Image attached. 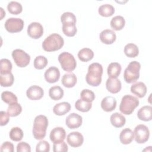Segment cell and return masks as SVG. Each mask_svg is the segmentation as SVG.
Instances as JSON below:
<instances>
[{
	"mask_svg": "<svg viewBox=\"0 0 152 152\" xmlns=\"http://www.w3.org/2000/svg\"><path fill=\"white\" fill-rule=\"evenodd\" d=\"M102 65L97 62L92 63L88 68V72L86 76V82L91 86H98L102 82Z\"/></svg>",
	"mask_w": 152,
	"mask_h": 152,
	"instance_id": "obj_1",
	"label": "cell"
},
{
	"mask_svg": "<svg viewBox=\"0 0 152 152\" xmlns=\"http://www.w3.org/2000/svg\"><path fill=\"white\" fill-rule=\"evenodd\" d=\"M48 126V119L45 115L37 116L34 120L33 135L35 139L42 140L46 136V129Z\"/></svg>",
	"mask_w": 152,
	"mask_h": 152,
	"instance_id": "obj_2",
	"label": "cell"
},
{
	"mask_svg": "<svg viewBox=\"0 0 152 152\" xmlns=\"http://www.w3.org/2000/svg\"><path fill=\"white\" fill-rule=\"evenodd\" d=\"M64 44L62 37L57 33H53L48 36L42 43L43 49L47 52L56 51L60 49Z\"/></svg>",
	"mask_w": 152,
	"mask_h": 152,
	"instance_id": "obj_3",
	"label": "cell"
},
{
	"mask_svg": "<svg viewBox=\"0 0 152 152\" xmlns=\"http://www.w3.org/2000/svg\"><path fill=\"white\" fill-rule=\"evenodd\" d=\"M139 105V100L135 96L126 94L122 97L119 105L120 111L126 115L131 114Z\"/></svg>",
	"mask_w": 152,
	"mask_h": 152,
	"instance_id": "obj_4",
	"label": "cell"
},
{
	"mask_svg": "<svg viewBox=\"0 0 152 152\" xmlns=\"http://www.w3.org/2000/svg\"><path fill=\"white\" fill-rule=\"evenodd\" d=\"M141 68L140 64L136 61L131 62L126 68L124 74V78L127 83L135 82L140 77V69Z\"/></svg>",
	"mask_w": 152,
	"mask_h": 152,
	"instance_id": "obj_5",
	"label": "cell"
},
{
	"mask_svg": "<svg viewBox=\"0 0 152 152\" xmlns=\"http://www.w3.org/2000/svg\"><path fill=\"white\" fill-rule=\"evenodd\" d=\"M58 61L61 68L65 71L71 72L75 69L77 65L74 56L70 53L63 52L58 56Z\"/></svg>",
	"mask_w": 152,
	"mask_h": 152,
	"instance_id": "obj_6",
	"label": "cell"
},
{
	"mask_svg": "<svg viewBox=\"0 0 152 152\" xmlns=\"http://www.w3.org/2000/svg\"><path fill=\"white\" fill-rule=\"evenodd\" d=\"M12 57L16 65L19 67H25L30 63V56L22 49L14 50L12 52Z\"/></svg>",
	"mask_w": 152,
	"mask_h": 152,
	"instance_id": "obj_7",
	"label": "cell"
},
{
	"mask_svg": "<svg viewBox=\"0 0 152 152\" xmlns=\"http://www.w3.org/2000/svg\"><path fill=\"white\" fill-rule=\"evenodd\" d=\"M134 135L135 140L139 144H143L147 142L149 138L150 131L147 126L143 124H140L135 126Z\"/></svg>",
	"mask_w": 152,
	"mask_h": 152,
	"instance_id": "obj_8",
	"label": "cell"
},
{
	"mask_svg": "<svg viewBox=\"0 0 152 152\" xmlns=\"http://www.w3.org/2000/svg\"><path fill=\"white\" fill-rule=\"evenodd\" d=\"M24 27V21L20 18H9L5 23V28L10 33L21 31Z\"/></svg>",
	"mask_w": 152,
	"mask_h": 152,
	"instance_id": "obj_9",
	"label": "cell"
},
{
	"mask_svg": "<svg viewBox=\"0 0 152 152\" xmlns=\"http://www.w3.org/2000/svg\"><path fill=\"white\" fill-rule=\"evenodd\" d=\"M27 34L33 39H39L43 34L42 25L38 22L31 23L27 27Z\"/></svg>",
	"mask_w": 152,
	"mask_h": 152,
	"instance_id": "obj_10",
	"label": "cell"
},
{
	"mask_svg": "<svg viewBox=\"0 0 152 152\" xmlns=\"http://www.w3.org/2000/svg\"><path fill=\"white\" fill-rule=\"evenodd\" d=\"M66 141L68 144L72 147H78L83 144L84 137L80 132L74 131L70 132L67 135Z\"/></svg>",
	"mask_w": 152,
	"mask_h": 152,
	"instance_id": "obj_11",
	"label": "cell"
},
{
	"mask_svg": "<svg viewBox=\"0 0 152 152\" xmlns=\"http://www.w3.org/2000/svg\"><path fill=\"white\" fill-rule=\"evenodd\" d=\"M66 132L62 127H55L52 129L50 133V140L53 144L60 143L65 140Z\"/></svg>",
	"mask_w": 152,
	"mask_h": 152,
	"instance_id": "obj_12",
	"label": "cell"
},
{
	"mask_svg": "<svg viewBox=\"0 0 152 152\" xmlns=\"http://www.w3.org/2000/svg\"><path fill=\"white\" fill-rule=\"evenodd\" d=\"M83 122L82 117L76 113L69 114L65 119V124L69 129L79 128Z\"/></svg>",
	"mask_w": 152,
	"mask_h": 152,
	"instance_id": "obj_13",
	"label": "cell"
},
{
	"mask_svg": "<svg viewBox=\"0 0 152 152\" xmlns=\"http://www.w3.org/2000/svg\"><path fill=\"white\" fill-rule=\"evenodd\" d=\"M44 94L43 88L38 86L34 85L30 87L26 91L27 97L30 100H37L40 99Z\"/></svg>",
	"mask_w": 152,
	"mask_h": 152,
	"instance_id": "obj_14",
	"label": "cell"
},
{
	"mask_svg": "<svg viewBox=\"0 0 152 152\" xmlns=\"http://www.w3.org/2000/svg\"><path fill=\"white\" fill-rule=\"evenodd\" d=\"M45 78L49 83H53L58 81L60 78V71L56 66H50L45 72Z\"/></svg>",
	"mask_w": 152,
	"mask_h": 152,
	"instance_id": "obj_15",
	"label": "cell"
},
{
	"mask_svg": "<svg viewBox=\"0 0 152 152\" xmlns=\"http://www.w3.org/2000/svg\"><path fill=\"white\" fill-rule=\"evenodd\" d=\"M106 87L109 92L114 94L117 93L121 90V82L117 78L109 77L106 82Z\"/></svg>",
	"mask_w": 152,
	"mask_h": 152,
	"instance_id": "obj_16",
	"label": "cell"
},
{
	"mask_svg": "<svg viewBox=\"0 0 152 152\" xmlns=\"http://www.w3.org/2000/svg\"><path fill=\"white\" fill-rule=\"evenodd\" d=\"M116 39V35L114 31L110 29H105L100 34V39L104 44H112Z\"/></svg>",
	"mask_w": 152,
	"mask_h": 152,
	"instance_id": "obj_17",
	"label": "cell"
},
{
	"mask_svg": "<svg viewBox=\"0 0 152 152\" xmlns=\"http://www.w3.org/2000/svg\"><path fill=\"white\" fill-rule=\"evenodd\" d=\"M116 107V100L114 97L107 96L103 98L101 102V107L107 112L113 110Z\"/></svg>",
	"mask_w": 152,
	"mask_h": 152,
	"instance_id": "obj_18",
	"label": "cell"
},
{
	"mask_svg": "<svg viewBox=\"0 0 152 152\" xmlns=\"http://www.w3.org/2000/svg\"><path fill=\"white\" fill-rule=\"evenodd\" d=\"M131 91L138 97L142 98L147 93V87L142 82H137L131 86Z\"/></svg>",
	"mask_w": 152,
	"mask_h": 152,
	"instance_id": "obj_19",
	"label": "cell"
},
{
	"mask_svg": "<svg viewBox=\"0 0 152 152\" xmlns=\"http://www.w3.org/2000/svg\"><path fill=\"white\" fill-rule=\"evenodd\" d=\"M152 107L144 106L141 107L137 112V116L139 119L143 121H150L152 118Z\"/></svg>",
	"mask_w": 152,
	"mask_h": 152,
	"instance_id": "obj_20",
	"label": "cell"
},
{
	"mask_svg": "<svg viewBox=\"0 0 152 152\" xmlns=\"http://www.w3.org/2000/svg\"><path fill=\"white\" fill-rule=\"evenodd\" d=\"M134 138V135L133 131L129 128H125L120 133L119 140L123 144H130Z\"/></svg>",
	"mask_w": 152,
	"mask_h": 152,
	"instance_id": "obj_21",
	"label": "cell"
},
{
	"mask_svg": "<svg viewBox=\"0 0 152 152\" xmlns=\"http://www.w3.org/2000/svg\"><path fill=\"white\" fill-rule=\"evenodd\" d=\"M77 78L75 74L73 72H69L65 74L62 78V84L64 86L67 88L73 87L77 83Z\"/></svg>",
	"mask_w": 152,
	"mask_h": 152,
	"instance_id": "obj_22",
	"label": "cell"
},
{
	"mask_svg": "<svg viewBox=\"0 0 152 152\" xmlns=\"http://www.w3.org/2000/svg\"><path fill=\"white\" fill-rule=\"evenodd\" d=\"M71 109V104L68 102H63L55 104L53 108V113L58 116H61L68 113Z\"/></svg>",
	"mask_w": 152,
	"mask_h": 152,
	"instance_id": "obj_23",
	"label": "cell"
},
{
	"mask_svg": "<svg viewBox=\"0 0 152 152\" xmlns=\"http://www.w3.org/2000/svg\"><path fill=\"white\" fill-rule=\"evenodd\" d=\"M110 120L112 125L116 128H121L123 126L126 122L125 116L122 114L118 112L113 113L110 116Z\"/></svg>",
	"mask_w": 152,
	"mask_h": 152,
	"instance_id": "obj_24",
	"label": "cell"
},
{
	"mask_svg": "<svg viewBox=\"0 0 152 152\" xmlns=\"http://www.w3.org/2000/svg\"><path fill=\"white\" fill-rule=\"evenodd\" d=\"M122 67L118 62H112L107 67V72L109 78H117L121 71Z\"/></svg>",
	"mask_w": 152,
	"mask_h": 152,
	"instance_id": "obj_25",
	"label": "cell"
},
{
	"mask_svg": "<svg viewBox=\"0 0 152 152\" xmlns=\"http://www.w3.org/2000/svg\"><path fill=\"white\" fill-rule=\"evenodd\" d=\"M125 24V18L121 15H116L113 17L110 21L111 27L116 31L122 30Z\"/></svg>",
	"mask_w": 152,
	"mask_h": 152,
	"instance_id": "obj_26",
	"label": "cell"
},
{
	"mask_svg": "<svg viewBox=\"0 0 152 152\" xmlns=\"http://www.w3.org/2000/svg\"><path fill=\"white\" fill-rule=\"evenodd\" d=\"M94 53L93 50L89 48H83L79 50L78 57L79 59L83 62H88L93 58Z\"/></svg>",
	"mask_w": 152,
	"mask_h": 152,
	"instance_id": "obj_27",
	"label": "cell"
},
{
	"mask_svg": "<svg viewBox=\"0 0 152 152\" xmlns=\"http://www.w3.org/2000/svg\"><path fill=\"white\" fill-rule=\"evenodd\" d=\"M49 95L50 97L54 100H58L64 96L63 89L58 86L51 87L49 90Z\"/></svg>",
	"mask_w": 152,
	"mask_h": 152,
	"instance_id": "obj_28",
	"label": "cell"
},
{
	"mask_svg": "<svg viewBox=\"0 0 152 152\" xmlns=\"http://www.w3.org/2000/svg\"><path fill=\"white\" fill-rule=\"evenodd\" d=\"M98 12L100 15L107 17L112 15L114 14L115 8L113 5L109 4H103L99 7Z\"/></svg>",
	"mask_w": 152,
	"mask_h": 152,
	"instance_id": "obj_29",
	"label": "cell"
},
{
	"mask_svg": "<svg viewBox=\"0 0 152 152\" xmlns=\"http://www.w3.org/2000/svg\"><path fill=\"white\" fill-rule=\"evenodd\" d=\"M62 31L66 36L68 37H72L75 35L77 29L75 23H65L62 24Z\"/></svg>",
	"mask_w": 152,
	"mask_h": 152,
	"instance_id": "obj_30",
	"label": "cell"
},
{
	"mask_svg": "<svg viewBox=\"0 0 152 152\" xmlns=\"http://www.w3.org/2000/svg\"><path fill=\"white\" fill-rule=\"evenodd\" d=\"M124 53L129 58H135L139 53L138 48L134 43H128L125 46Z\"/></svg>",
	"mask_w": 152,
	"mask_h": 152,
	"instance_id": "obj_31",
	"label": "cell"
},
{
	"mask_svg": "<svg viewBox=\"0 0 152 152\" xmlns=\"http://www.w3.org/2000/svg\"><path fill=\"white\" fill-rule=\"evenodd\" d=\"M14 81L13 74L11 72L6 74H0V83L2 87H10Z\"/></svg>",
	"mask_w": 152,
	"mask_h": 152,
	"instance_id": "obj_32",
	"label": "cell"
},
{
	"mask_svg": "<svg viewBox=\"0 0 152 152\" xmlns=\"http://www.w3.org/2000/svg\"><path fill=\"white\" fill-rule=\"evenodd\" d=\"M92 107L91 102H87L82 99H78L75 103V107L78 110L82 112L89 111Z\"/></svg>",
	"mask_w": 152,
	"mask_h": 152,
	"instance_id": "obj_33",
	"label": "cell"
},
{
	"mask_svg": "<svg viewBox=\"0 0 152 152\" xmlns=\"http://www.w3.org/2000/svg\"><path fill=\"white\" fill-rule=\"evenodd\" d=\"M1 99L5 103L8 104L17 103L18 102L17 96L13 93L8 91H3L1 93Z\"/></svg>",
	"mask_w": 152,
	"mask_h": 152,
	"instance_id": "obj_34",
	"label": "cell"
},
{
	"mask_svg": "<svg viewBox=\"0 0 152 152\" xmlns=\"http://www.w3.org/2000/svg\"><path fill=\"white\" fill-rule=\"evenodd\" d=\"M7 9L11 14L17 15L22 12L23 7L20 3L17 1H11L7 5Z\"/></svg>",
	"mask_w": 152,
	"mask_h": 152,
	"instance_id": "obj_35",
	"label": "cell"
},
{
	"mask_svg": "<svg viewBox=\"0 0 152 152\" xmlns=\"http://www.w3.org/2000/svg\"><path fill=\"white\" fill-rule=\"evenodd\" d=\"M22 111V107L18 103H15L11 104H9L7 112L9 115L10 116L14 117L19 115Z\"/></svg>",
	"mask_w": 152,
	"mask_h": 152,
	"instance_id": "obj_36",
	"label": "cell"
},
{
	"mask_svg": "<svg viewBox=\"0 0 152 152\" xmlns=\"http://www.w3.org/2000/svg\"><path fill=\"white\" fill-rule=\"evenodd\" d=\"M10 138L14 141H20L23 137V131L19 127H13L10 132Z\"/></svg>",
	"mask_w": 152,
	"mask_h": 152,
	"instance_id": "obj_37",
	"label": "cell"
},
{
	"mask_svg": "<svg viewBox=\"0 0 152 152\" xmlns=\"http://www.w3.org/2000/svg\"><path fill=\"white\" fill-rule=\"evenodd\" d=\"M1 67H0V74H6L11 72L12 69V64L11 61L6 58L1 59L0 61Z\"/></svg>",
	"mask_w": 152,
	"mask_h": 152,
	"instance_id": "obj_38",
	"label": "cell"
},
{
	"mask_svg": "<svg viewBox=\"0 0 152 152\" xmlns=\"http://www.w3.org/2000/svg\"><path fill=\"white\" fill-rule=\"evenodd\" d=\"M48 59L44 56H37L34 60V66L37 69H42L48 64Z\"/></svg>",
	"mask_w": 152,
	"mask_h": 152,
	"instance_id": "obj_39",
	"label": "cell"
},
{
	"mask_svg": "<svg viewBox=\"0 0 152 152\" xmlns=\"http://www.w3.org/2000/svg\"><path fill=\"white\" fill-rule=\"evenodd\" d=\"M81 99L87 102H92L95 99V94L93 91L88 89H84L80 93Z\"/></svg>",
	"mask_w": 152,
	"mask_h": 152,
	"instance_id": "obj_40",
	"label": "cell"
},
{
	"mask_svg": "<svg viewBox=\"0 0 152 152\" xmlns=\"http://www.w3.org/2000/svg\"><path fill=\"white\" fill-rule=\"evenodd\" d=\"M61 21L63 23H76L77 20L75 15L71 12H65L61 16Z\"/></svg>",
	"mask_w": 152,
	"mask_h": 152,
	"instance_id": "obj_41",
	"label": "cell"
},
{
	"mask_svg": "<svg viewBox=\"0 0 152 152\" xmlns=\"http://www.w3.org/2000/svg\"><path fill=\"white\" fill-rule=\"evenodd\" d=\"M36 152H49L50 151V144L45 140H42L37 143L36 147Z\"/></svg>",
	"mask_w": 152,
	"mask_h": 152,
	"instance_id": "obj_42",
	"label": "cell"
},
{
	"mask_svg": "<svg viewBox=\"0 0 152 152\" xmlns=\"http://www.w3.org/2000/svg\"><path fill=\"white\" fill-rule=\"evenodd\" d=\"M68 150V145L64 141H62L60 143L53 144V151L54 152H65L67 151Z\"/></svg>",
	"mask_w": 152,
	"mask_h": 152,
	"instance_id": "obj_43",
	"label": "cell"
},
{
	"mask_svg": "<svg viewBox=\"0 0 152 152\" xmlns=\"http://www.w3.org/2000/svg\"><path fill=\"white\" fill-rule=\"evenodd\" d=\"M17 152H30V145L26 142H20L17 145Z\"/></svg>",
	"mask_w": 152,
	"mask_h": 152,
	"instance_id": "obj_44",
	"label": "cell"
},
{
	"mask_svg": "<svg viewBox=\"0 0 152 152\" xmlns=\"http://www.w3.org/2000/svg\"><path fill=\"white\" fill-rule=\"evenodd\" d=\"M14 145L12 143L9 141H5L2 143L1 146V151H8V152H13Z\"/></svg>",
	"mask_w": 152,
	"mask_h": 152,
	"instance_id": "obj_45",
	"label": "cell"
},
{
	"mask_svg": "<svg viewBox=\"0 0 152 152\" xmlns=\"http://www.w3.org/2000/svg\"><path fill=\"white\" fill-rule=\"evenodd\" d=\"M0 116H1V126L5 125L8 124L10 120L9 115L7 112L4 111H1L0 112Z\"/></svg>",
	"mask_w": 152,
	"mask_h": 152,
	"instance_id": "obj_46",
	"label": "cell"
},
{
	"mask_svg": "<svg viewBox=\"0 0 152 152\" xmlns=\"http://www.w3.org/2000/svg\"><path fill=\"white\" fill-rule=\"evenodd\" d=\"M0 9H1V20L3 18V15H5V12L4 11V10H3V8H2V7H1L0 8Z\"/></svg>",
	"mask_w": 152,
	"mask_h": 152,
	"instance_id": "obj_47",
	"label": "cell"
}]
</instances>
